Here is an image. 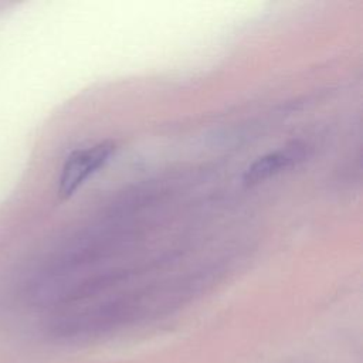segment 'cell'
<instances>
[{
	"instance_id": "obj_2",
	"label": "cell",
	"mask_w": 363,
	"mask_h": 363,
	"mask_svg": "<svg viewBox=\"0 0 363 363\" xmlns=\"http://www.w3.org/2000/svg\"><path fill=\"white\" fill-rule=\"evenodd\" d=\"M306 150L305 145L296 142L255 159L244 172V183L252 186L295 166L305 159Z\"/></svg>"
},
{
	"instance_id": "obj_1",
	"label": "cell",
	"mask_w": 363,
	"mask_h": 363,
	"mask_svg": "<svg viewBox=\"0 0 363 363\" xmlns=\"http://www.w3.org/2000/svg\"><path fill=\"white\" fill-rule=\"evenodd\" d=\"M113 152L111 142H101L94 146L74 150L64 162L58 183V193L62 199L69 197L94 173L109 160Z\"/></svg>"
}]
</instances>
